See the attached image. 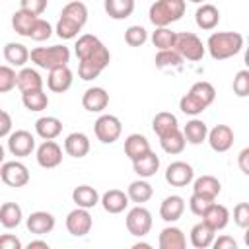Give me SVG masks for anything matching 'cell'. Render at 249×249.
I'll return each instance as SVG.
<instances>
[{"label":"cell","mask_w":249,"mask_h":249,"mask_svg":"<svg viewBox=\"0 0 249 249\" xmlns=\"http://www.w3.org/2000/svg\"><path fill=\"white\" fill-rule=\"evenodd\" d=\"M216 237V231L206 224V222H198L191 228V245L196 249H206L212 245Z\"/></svg>","instance_id":"f546056e"},{"label":"cell","mask_w":249,"mask_h":249,"mask_svg":"<svg viewBox=\"0 0 249 249\" xmlns=\"http://www.w3.org/2000/svg\"><path fill=\"white\" fill-rule=\"evenodd\" d=\"M4 58L12 68H23L25 62L29 60V51L23 43L10 41L4 45Z\"/></svg>","instance_id":"d4e9b609"},{"label":"cell","mask_w":249,"mask_h":249,"mask_svg":"<svg viewBox=\"0 0 249 249\" xmlns=\"http://www.w3.org/2000/svg\"><path fill=\"white\" fill-rule=\"evenodd\" d=\"M154 62H156V66L160 70H165V68H181L183 56L175 49H161V51H158Z\"/></svg>","instance_id":"60d3db41"},{"label":"cell","mask_w":249,"mask_h":249,"mask_svg":"<svg viewBox=\"0 0 249 249\" xmlns=\"http://www.w3.org/2000/svg\"><path fill=\"white\" fill-rule=\"evenodd\" d=\"M74 51L78 56V76L86 82L95 80L111 62L109 49L101 43L99 37L91 33L80 35L74 45Z\"/></svg>","instance_id":"6da1fadb"},{"label":"cell","mask_w":249,"mask_h":249,"mask_svg":"<svg viewBox=\"0 0 249 249\" xmlns=\"http://www.w3.org/2000/svg\"><path fill=\"white\" fill-rule=\"evenodd\" d=\"M93 132L101 144H113L123 134V124L115 115H99L93 123Z\"/></svg>","instance_id":"9c48e42d"},{"label":"cell","mask_w":249,"mask_h":249,"mask_svg":"<svg viewBox=\"0 0 249 249\" xmlns=\"http://www.w3.org/2000/svg\"><path fill=\"white\" fill-rule=\"evenodd\" d=\"M39 16H33L31 12H25V10H18V12H14V16H12V27H14V31L18 33V35H21V37H29V31H31V25L35 23V19H37Z\"/></svg>","instance_id":"ab89813d"},{"label":"cell","mask_w":249,"mask_h":249,"mask_svg":"<svg viewBox=\"0 0 249 249\" xmlns=\"http://www.w3.org/2000/svg\"><path fill=\"white\" fill-rule=\"evenodd\" d=\"M206 49L214 60H226L241 53L243 35L237 31H216L208 37Z\"/></svg>","instance_id":"277c9868"},{"label":"cell","mask_w":249,"mask_h":249,"mask_svg":"<svg viewBox=\"0 0 249 249\" xmlns=\"http://www.w3.org/2000/svg\"><path fill=\"white\" fill-rule=\"evenodd\" d=\"M185 0H156L150 6L148 18L156 27H167L185 16Z\"/></svg>","instance_id":"5b68a950"},{"label":"cell","mask_w":249,"mask_h":249,"mask_svg":"<svg viewBox=\"0 0 249 249\" xmlns=\"http://www.w3.org/2000/svg\"><path fill=\"white\" fill-rule=\"evenodd\" d=\"M91 226H93V218L89 214L88 208H80L76 206L74 210L68 212L66 216V230L70 235L74 237H84L91 231Z\"/></svg>","instance_id":"8fae6325"},{"label":"cell","mask_w":249,"mask_h":249,"mask_svg":"<svg viewBox=\"0 0 249 249\" xmlns=\"http://www.w3.org/2000/svg\"><path fill=\"white\" fill-rule=\"evenodd\" d=\"M132 169H134V173H136L138 177L148 179V177L156 175V171L160 169V158H158L152 150H148V152L142 154L140 158L132 160Z\"/></svg>","instance_id":"cb8c5ba5"},{"label":"cell","mask_w":249,"mask_h":249,"mask_svg":"<svg viewBox=\"0 0 249 249\" xmlns=\"http://www.w3.org/2000/svg\"><path fill=\"white\" fill-rule=\"evenodd\" d=\"M233 93L237 97L249 95V70H239L233 78Z\"/></svg>","instance_id":"bcb514c9"},{"label":"cell","mask_w":249,"mask_h":249,"mask_svg":"<svg viewBox=\"0 0 249 249\" xmlns=\"http://www.w3.org/2000/svg\"><path fill=\"white\" fill-rule=\"evenodd\" d=\"M183 138L187 144H193V146H198L206 140V134H208V124L200 119H191L185 126H183Z\"/></svg>","instance_id":"83f0119b"},{"label":"cell","mask_w":249,"mask_h":249,"mask_svg":"<svg viewBox=\"0 0 249 249\" xmlns=\"http://www.w3.org/2000/svg\"><path fill=\"white\" fill-rule=\"evenodd\" d=\"M195 179V169L187 161H173L165 169V181L171 187H187Z\"/></svg>","instance_id":"5bb4252c"},{"label":"cell","mask_w":249,"mask_h":249,"mask_svg":"<svg viewBox=\"0 0 249 249\" xmlns=\"http://www.w3.org/2000/svg\"><path fill=\"white\" fill-rule=\"evenodd\" d=\"M200 218H202V222H206L214 231H220V230H224V228L228 226V222H230V210H228L224 204L212 202V204L204 210V214H202Z\"/></svg>","instance_id":"ffe728a7"},{"label":"cell","mask_w":249,"mask_h":249,"mask_svg":"<svg viewBox=\"0 0 249 249\" xmlns=\"http://www.w3.org/2000/svg\"><path fill=\"white\" fill-rule=\"evenodd\" d=\"M158 245H160V249H185L187 237H185L183 230H179L177 226H167L160 231Z\"/></svg>","instance_id":"7402d4cb"},{"label":"cell","mask_w":249,"mask_h":249,"mask_svg":"<svg viewBox=\"0 0 249 249\" xmlns=\"http://www.w3.org/2000/svg\"><path fill=\"white\" fill-rule=\"evenodd\" d=\"M0 179L4 185L12 187V189H21L29 183V169L25 167V163L14 160V161H4L0 165Z\"/></svg>","instance_id":"30bf717a"},{"label":"cell","mask_w":249,"mask_h":249,"mask_svg":"<svg viewBox=\"0 0 249 249\" xmlns=\"http://www.w3.org/2000/svg\"><path fill=\"white\" fill-rule=\"evenodd\" d=\"M53 35V25L47 21V19H43V18H37L35 19V23L31 25V31H29V39H33V41H47L49 37Z\"/></svg>","instance_id":"7bdbcfd3"},{"label":"cell","mask_w":249,"mask_h":249,"mask_svg":"<svg viewBox=\"0 0 249 249\" xmlns=\"http://www.w3.org/2000/svg\"><path fill=\"white\" fill-rule=\"evenodd\" d=\"M54 224H56L54 216H53L51 212H47V210H37V212H31V214L27 216V220H25L27 230H29L31 233H35V235H45V233H51V231L54 230Z\"/></svg>","instance_id":"2e32d148"},{"label":"cell","mask_w":249,"mask_h":249,"mask_svg":"<svg viewBox=\"0 0 249 249\" xmlns=\"http://www.w3.org/2000/svg\"><path fill=\"white\" fill-rule=\"evenodd\" d=\"M72 200L76 202V206L89 210V208L99 204V193L93 187H89V185H78L72 191Z\"/></svg>","instance_id":"e575fe53"},{"label":"cell","mask_w":249,"mask_h":249,"mask_svg":"<svg viewBox=\"0 0 249 249\" xmlns=\"http://www.w3.org/2000/svg\"><path fill=\"white\" fill-rule=\"evenodd\" d=\"M0 249H21V241L12 233H4L0 235Z\"/></svg>","instance_id":"816d5d0a"},{"label":"cell","mask_w":249,"mask_h":249,"mask_svg":"<svg viewBox=\"0 0 249 249\" xmlns=\"http://www.w3.org/2000/svg\"><path fill=\"white\" fill-rule=\"evenodd\" d=\"M23 220V212H21V206L18 202H4L0 204V224L6 228V230H14L21 224Z\"/></svg>","instance_id":"d6a6232c"},{"label":"cell","mask_w":249,"mask_h":249,"mask_svg":"<svg viewBox=\"0 0 249 249\" xmlns=\"http://www.w3.org/2000/svg\"><path fill=\"white\" fill-rule=\"evenodd\" d=\"M86 21H88V6L80 0H72L62 8L54 31L60 39L70 41V39L78 37V33L84 29Z\"/></svg>","instance_id":"7a4b0ae2"},{"label":"cell","mask_w":249,"mask_h":249,"mask_svg":"<svg viewBox=\"0 0 249 249\" xmlns=\"http://www.w3.org/2000/svg\"><path fill=\"white\" fill-rule=\"evenodd\" d=\"M152 43L158 51L161 49H173L175 43V31H171L169 27H156V31L152 33Z\"/></svg>","instance_id":"b9f144b4"},{"label":"cell","mask_w":249,"mask_h":249,"mask_svg":"<svg viewBox=\"0 0 249 249\" xmlns=\"http://www.w3.org/2000/svg\"><path fill=\"white\" fill-rule=\"evenodd\" d=\"M216 99V89L210 82H195L191 86V89L179 99V109L185 113V115H191V117H196L200 115L206 107H210Z\"/></svg>","instance_id":"3957f363"},{"label":"cell","mask_w":249,"mask_h":249,"mask_svg":"<svg viewBox=\"0 0 249 249\" xmlns=\"http://www.w3.org/2000/svg\"><path fill=\"white\" fill-rule=\"evenodd\" d=\"M173 49L183 56V60H191V62H198L202 60L206 47L202 45L200 37L193 31H183V33H175V43Z\"/></svg>","instance_id":"52a82bcc"},{"label":"cell","mask_w":249,"mask_h":249,"mask_svg":"<svg viewBox=\"0 0 249 249\" xmlns=\"http://www.w3.org/2000/svg\"><path fill=\"white\" fill-rule=\"evenodd\" d=\"M64 152L72 158H84L89 152V138L84 132H70L64 140Z\"/></svg>","instance_id":"484cf974"},{"label":"cell","mask_w":249,"mask_h":249,"mask_svg":"<svg viewBox=\"0 0 249 249\" xmlns=\"http://www.w3.org/2000/svg\"><path fill=\"white\" fill-rule=\"evenodd\" d=\"M27 249H49V243L43 239H33L27 243Z\"/></svg>","instance_id":"11a10c76"},{"label":"cell","mask_w":249,"mask_h":249,"mask_svg":"<svg viewBox=\"0 0 249 249\" xmlns=\"http://www.w3.org/2000/svg\"><path fill=\"white\" fill-rule=\"evenodd\" d=\"M12 117H10V113L8 111H0V138H4V136H8L10 132H12Z\"/></svg>","instance_id":"f5cc1de1"},{"label":"cell","mask_w":249,"mask_h":249,"mask_svg":"<svg viewBox=\"0 0 249 249\" xmlns=\"http://www.w3.org/2000/svg\"><path fill=\"white\" fill-rule=\"evenodd\" d=\"M21 103H23V107L27 111L39 113V111H45L49 107V95L43 89L25 91V93H21Z\"/></svg>","instance_id":"74e56055"},{"label":"cell","mask_w":249,"mask_h":249,"mask_svg":"<svg viewBox=\"0 0 249 249\" xmlns=\"http://www.w3.org/2000/svg\"><path fill=\"white\" fill-rule=\"evenodd\" d=\"M237 163H239L241 173L249 175V148H243V150L239 152V156H237Z\"/></svg>","instance_id":"db71d44e"},{"label":"cell","mask_w":249,"mask_h":249,"mask_svg":"<svg viewBox=\"0 0 249 249\" xmlns=\"http://www.w3.org/2000/svg\"><path fill=\"white\" fill-rule=\"evenodd\" d=\"M8 150L16 158H27L35 150V136L29 130H14L8 134Z\"/></svg>","instance_id":"7c38bea8"},{"label":"cell","mask_w":249,"mask_h":249,"mask_svg":"<svg viewBox=\"0 0 249 249\" xmlns=\"http://www.w3.org/2000/svg\"><path fill=\"white\" fill-rule=\"evenodd\" d=\"M4 158H6V154H4V146L0 144V165L4 163Z\"/></svg>","instance_id":"9f6ffc18"},{"label":"cell","mask_w":249,"mask_h":249,"mask_svg":"<svg viewBox=\"0 0 249 249\" xmlns=\"http://www.w3.org/2000/svg\"><path fill=\"white\" fill-rule=\"evenodd\" d=\"M233 222H235L241 230L249 228V202H239V204H235V208H233Z\"/></svg>","instance_id":"c3c4849f"},{"label":"cell","mask_w":249,"mask_h":249,"mask_svg":"<svg viewBox=\"0 0 249 249\" xmlns=\"http://www.w3.org/2000/svg\"><path fill=\"white\" fill-rule=\"evenodd\" d=\"M35 132H37V136L43 138V140H54V138L62 132V123H60V119L51 117V115L39 117V119L35 121Z\"/></svg>","instance_id":"4316f807"},{"label":"cell","mask_w":249,"mask_h":249,"mask_svg":"<svg viewBox=\"0 0 249 249\" xmlns=\"http://www.w3.org/2000/svg\"><path fill=\"white\" fill-rule=\"evenodd\" d=\"M72 80H74V74H72V70H70L68 64H66V66H58V68L49 70L47 86H49V89L54 91V93H64L66 89H70Z\"/></svg>","instance_id":"e0dca14e"},{"label":"cell","mask_w":249,"mask_h":249,"mask_svg":"<svg viewBox=\"0 0 249 249\" xmlns=\"http://www.w3.org/2000/svg\"><path fill=\"white\" fill-rule=\"evenodd\" d=\"M49 0H19V8L25 12H31L33 16H41L47 10Z\"/></svg>","instance_id":"681fc988"},{"label":"cell","mask_w":249,"mask_h":249,"mask_svg":"<svg viewBox=\"0 0 249 249\" xmlns=\"http://www.w3.org/2000/svg\"><path fill=\"white\" fill-rule=\"evenodd\" d=\"M220 191H222V185L214 175H200V177L193 179V193H196V195L216 200Z\"/></svg>","instance_id":"f1b7e54d"},{"label":"cell","mask_w":249,"mask_h":249,"mask_svg":"<svg viewBox=\"0 0 249 249\" xmlns=\"http://www.w3.org/2000/svg\"><path fill=\"white\" fill-rule=\"evenodd\" d=\"M16 86H18V89L21 93L33 91V89H43V78L35 68H25L23 66L18 72V84Z\"/></svg>","instance_id":"4dcf8cb0"},{"label":"cell","mask_w":249,"mask_h":249,"mask_svg":"<svg viewBox=\"0 0 249 249\" xmlns=\"http://www.w3.org/2000/svg\"><path fill=\"white\" fill-rule=\"evenodd\" d=\"M18 84V74L10 64L0 66V93H8L16 88Z\"/></svg>","instance_id":"ee69618b"},{"label":"cell","mask_w":249,"mask_h":249,"mask_svg":"<svg viewBox=\"0 0 249 249\" xmlns=\"http://www.w3.org/2000/svg\"><path fill=\"white\" fill-rule=\"evenodd\" d=\"M99 202L109 214H121L128 208V196L121 189H109L107 193H103V196H99Z\"/></svg>","instance_id":"d6986e66"},{"label":"cell","mask_w":249,"mask_h":249,"mask_svg":"<svg viewBox=\"0 0 249 249\" xmlns=\"http://www.w3.org/2000/svg\"><path fill=\"white\" fill-rule=\"evenodd\" d=\"M195 21L200 29L212 31L220 23V10L214 4H200L195 12Z\"/></svg>","instance_id":"603a6c76"},{"label":"cell","mask_w":249,"mask_h":249,"mask_svg":"<svg viewBox=\"0 0 249 249\" xmlns=\"http://www.w3.org/2000/svg\"><path fill=\"white\" fill-rule=\"evenodd\" d=\"M210 247H214V249H235L237 243L230 235H220V237H214V241H212Z\"/></svg>","instance_id":"f907efd6"},{"label":"cell","mask_w":249,"mask_h":249,"mask_svg":"<svg viewBox=\"0 0 249 249\" xmlns=\"http://www.w3.org/2000/svg\"><path fill=\"white\" fill-rule=\"evenodd\" d=\"M29 58L33 64L45 70H53L58 66H66L70 62V49L64 45H53V47H35L29 53Z\"/></svg>","instance_id":"8992f818"},{"label":"cell","mask_w":249,"mask_h":249,"mask_svg":"<svg viewBox=\"0 0 249 249\" xmlns=\"http://www.w3.org/2000/svg\"><path fill=\"white\" fill-rule=\"evenodd\" d=\"M124 224H126V230H128L130 235L144 237L152 230V212L148 208H144L142 204H136L134 208H130L126 212Z\"/></svg>","instance_id":"ba28073f"},{"label":"cell","mask_w":249,"mask_h":249,"mask_svg":"<svg viewBox=\"0 0 249 249\" xmlns=\"http://www.w3.org/2000/svg\"><path fill=\"white\" fill-rule=\"evenodd\" d=\"M160 146H161V150H163L165 154L175 156V154H181V152L185 150L187 142H185V138H183V132H181L179 128H175V130H171V132H167L165 136L160 138Z\"/></svg>","instance_id":"f35d334b"},{"label":"cell","mask_w":249,"mask_h":249,"mask_svg":"<svg viewBox=\"0 0 249 249\" xmlns=\"http://www.w3.org/2000/svg\"><path fill=\"white\" fill-rule=\"evenodd\" d=\"M152 128H154V132L158 134V138H161V136H165L167 132L179 128V123H177V117H175L173 113H169V111H160V113H156V117H154V121H152Z\"/></svg>","instance_id":"8d00e7d4"},{"label":"cell","mask_w":249,"mask_h":249,"mask_svg":"<svg viewBox=\"0 0 249 249\" xmlns=\"http://www.w3.org/2000/svg\"><path fill=\"white\" fill-rule=\"evenodd\" d=\"M103 8L111 19H126L134 12V0H103Z\"/></svg>","instance_id":"836d02e7"},{"label":"cell","mask_w":249,"mask_h":249,"mask_svg":"<svg viewBox=\"0 0 249 249\" xmlns=\"http://www.w3.org/2000/svg\"><path fill=\"white\" fill-rule=\"evenodd\" d=\"M152 195H154L152 185H150L148 181H144L142 177L136 179V181H132V183L128 185V189H126V196H128V200H132L134 204H144V202H148V200L152 198Z\"/></svg>","instance_id":"d590c367"},{"label":"cell","mask_w":249,"mask_h":249,"mask_svg":"<svg viewBox=\"0 0 249 249\" xmlns=\"http://www.w3.org/2000/svg\"><path fill=\"white\" fill-rule=\"evenodd\" d=\"M183 212H185V200H183V196H179V195L165 196L163 202H161V206H160V216H161V220L167 222V224L177 222V220L183 216Z\"/></svg>","instance_id":"44dd1931"},{"label":"cell","mask_w":249,"mask_h":249,"mask_svg":"<svg viewBox=\"0 0 249 249\" xmlns=\"http://www.w3.org/2000/svg\"><path fill=\"white\" fill-rule=\"evenodd\" d=\"M148 41V31L142 25H130L124 31V43L130 47H142Z\"/></svg>","instance_id":"f6af8a7d"},{"label":"cell","mask_w":249,"mask_h":249,"mask_svg":"<svg viewBox=\"0 0 249 249\" xmlns=\"http://www.w3.org/2000/svg\"><path fill=\"white\" fill-rule=\"evenodd\" d=\"M212 202H214L212 198H206V196H202V195L193 193V195H191V198H189V208H191V212H193L195 216H202V214H204V210H206Z\"/></svg>","instance_id":"7dc6e473"},{"label":"cell","mask_w":249,"mask_h":249,"mask_svg":"<svg viewBox=\"0 0 249 249\" xmlns=\"http://www.w3.org/2000/svg\"><path fill=\"white\" fill-rule=\"evenodd\" d=\"M148 150H152V148H150V142H148V138H146L144 134L132 132V134H128V136L124 138V154L128 156L130 161L136 160V158H140V156L146 154Z\"/></svg>","instance_id":"1f68e13d"},{"label":"cell","mask_w":249,"mask_h":249,"mask_svg":"<svg viewBox=\"0 0 249 249\" xmlns=\"http://www.w3.org/2000/svg\"><path fill=\"white\" fill-rule=\"evenodd\" d=\"M35 158H37V163L43 169L58 167L62 163V148L54 140H45L43 144H39Z\"/></svg>","instance_id":"4fadbf2b"},{"label":"cell","mask_w":249,"mask_h":249,"mask_svg":"<svg viewBox=\"0 0 249 249\" xmlns=\"http://www.w3.org/2000/svg\"><path fill=\"white\" fill-rule=\"evenodd\" d=\"M82 105L89 113H101L109 105V93L99 86L88 88L82 95Z\"/></svg>","instance_id":"ac0fdd59"},{"label":"cell","mask_w":249,"mask_h":249,"mask_svg":"<svg viewBox=\"0 0 249 249\" xmlns=\"http://www.w3.org/2000/svg\"><path fill=\"white\" fill-rule=\"evenodd\" d=\"M0 111H2V107H0Z\"/></svg>","instance_id":"680465c9"},{"label":"cell","mask_w":249,"mask_h":249,"mask_svg":"<svg viewBox=\"0 0 249 249\" xmlns=\"http://www.w3.org/2000/svg\"><path fill=\"white\" fill-rule=\"evenodd\" d=\"M189 2H193V4H204V0H189Z\"/></svg>","instance_id":"6f0895ef"},{"label":"cell","mask_w":249,"mask_h":249,"mask_svg":"<svg viewBox=\"0 0 249 249\" xmlns=\"http://www.w3.org/2000/svg\"><path fill=\"white\" fill-rule=\"evenodd\" d=\"M206 140L214 152L224 154L233 146V130L228 124H216L214 128L208 130Z\"/></svg>","instance_id":"9a60e30c"}]
</instances>
